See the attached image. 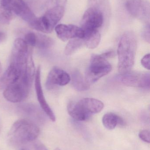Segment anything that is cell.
Masks as SVG:
<instances>
[{
  "label": "cell",
  "instance_id": "d4e9b609",
  "mask_svg": "<svg viewBox=\"0 0 150 150\" xmlns=\"http://www.w3.org/2000/svg\"><path fill=\"white\" fill-rule=\"evenodd\" d=\"M5 38H6V35H5V33L0 31V42L4 40Z\"/></svg>",
  "mask_w": 150,
  "mask_h": 150
},
{
  "label": "cell",
  "instance_id": "ba28073f",
  "mask_svg": "<svg viewBox=\"0 0 150 150\" xmlns=\"http://www.w3.org/2000/svg\"><path fill=\"white\" fill-rule=\"evenodd\" d=\"M150 76L149 73L129 72L121 75L120 79L123 84L128 86L149 88Z\"/></svg>",
  "mask_w": 150,
  "mask_h": 150
},
{
  "label": "cell",
  "instance_id": "8fae6325",
  "mask_svg": "<svg viewBox=\"0 0 150 150\" xmlns=\"http://www.w3.org/2000/svg\"><path fill=\"white\" fill-rule=\"evenodd\" d=\"M71 80L70 75L63 69L58 68H53L49 72L46 82V86L51 89L56 86H65Z\"/></svg>",
  "mask_w": 150,
  "mask_h": 150
},
{
  "label": "cell",
  "instance_id": "4316f807",
  "mask_svg": "<svg viewBox=\"0 0 150 150\" xmlns=\"http://www.w3.org/2000/svg\"><path fill=\"white\" fill-rule=\"evenodd\" d=\"M2 71V67L1 65V62H0V74H1V72Z\"/></svg>",
  "mask_w": 150,
  "mask_h": 150
},
{
  "label": "cell",
  "instance_id": "83f0119b",
  "mask_svg": "<svg viewBox=\"0 0 150 150\" xmlns=\"http://www.w3.org/2000/svg\"><path fill=\"white\" fill-rule=\"evenodd\" d=\"M55 150H60V149H58V148H57V149H55Z\"/></svg>",
  "mask_w": 150,
  "mask_h": 150
},
{
  "label": "cell",
  "instance_id": "30bf717a",
  "mask_svg": "<svg viewBox=\"0 0 150 150\" xmlns=\"http://www.w3.org/2000/svg\"><path fill=\"white\" fill-rule=\"evenodd\" d=\"M35 87L37 94V99L42 110L53 122L55 121L56 118L52 109L48 104L45 98L41 86V68L38 67L35 72Z\"/></svg>",
  "mask_w": 150,
  "mask_h": 150
},
{
  "label": "cell",
  "instance_id": "cb8c5ba5",
  "mask_svg": "<svg viewBox=\"0 0 150 150\" xmlns=\"http://www.w3.org/2000/svg\"><path fill=\"white\" fill-rule=\"evenodd\" d=\"M33 150H48L47 148L41 143L36 142L33 145Z\"/></svg>",
  "mask_w": 150,
  "mask_h": 150
},
{
  "label": "cell",
  "instance_id": "44dd1931",
  "mask_svg": "<svg viewBox=\"0 0 150 150\" xmlns=\"http://www.w3.org/2000/svg\"><path fill=\"white\" fill-rule=\"evenodd\" d=\"M139 137L141 140L145 142L150 143V132L149 130L144 129L139 132Z\"/></svg>",
  "mask_w": 150,
  "mask_h": 150
},
{
  "label": "cell",
  "instance_id": "d6986e66",
  "mask_svg": "<svg viewBox=\"0 0 150 150\" xmlns=\"http://www.w3.org/2000/svg\"><path fill=\"white\" fill-rule=\"evenodd\" d=\"M15 16L13 12L0 1V21L3 23H9Z\"/></svg>",
  "mask_w": 150,
  "mask_h": 150
},
{
  "label": "cell",
  "instance_id": "7c38bea8",
  "mask_svg": "<svg viewBox=\"0 0 150 150\" xmlns=\"http://www.w3.org/2000/svg\"><path fill=\"white\" fill-rule=\"evenodd\" d=\"M77 103L85 112L90 115L99 113L104 107L102 101L92 98H85L78 101Z\"/></svg>",
  "mask_w": 150,
  "mask_h": 150
},
{
  "label": "cell",
  "instance_id": "2e32d148",
  "mask_svg": "<svg viewBox=\"0 0 150 150\" xmlns=\"http://www.w3.org/2000/svg\"><path fill=\"white\" fill-rule=\"evenodd\" d=\"M54 41L52 38L43 34L35 33L33 47L41 49L50 48L54 45Z\"/></svg>",
  "mask_w": 150,
  "mask_h": 150
},
{
  "label": "cell",
  "instance_id": "4fadbf2b",
  "mask_svg": "<svg viewBox=\"0 0 150 150\" xmlns=\"http://www.w3.org/2000/svg\"><path fill=\"white\" fill-rule=\"evenodd\" d=\"M68 111L72 118L78 121L86 120L90 115L85 112L77 102L70 103L68 106Z\"/></svg>",
  "mask_w": 150,
  "mask_h": 150
},
{
  "label": "cell",
  "instance_id": "484cf974",
  "mask_svg": "<svg viewBox=\"0 0 150 150\" xmlns=\"http://www.w3.org/2000/svg\"><path fill=\"white\" fill-rule=\"evenodd\" d=\"M122 3V5L126 4L128 3L131 2L133 1H136V0H121Z\"/></svg>",
  "mask_w": 150,
  "mask_h": 150
},
{
  "label": "cell",
  "instance_id": "277c9868",
  "mask_svg": "<svg viewBox=\"0 0 150 150\" xmlns=\"http://www.w3.org/2000/svg\"><path fill=\"white\" fill-rule=\"evenodd\" d=\"M65 8L58 6L46 8L41 16L36 17L29 25L36 30L44 33H51L63 17Z\"/></svg>",
  "mask_w": 150,
  "mask_h": 150
},
{
  "label": "cell",
  "instance_id": "ffe728a7",
  "mask_svg": "<svg viewBox=\"0 0 150 150\" xmlns=\"http://www.w3.org/2000/svg\"><path fill=\"white\" fill-rule=\"evenodd\" d=\"M67 0H46L45 4V8L51 7L63 6L65 7L67 3Z\"/></svg>",
  "mask_w": 150,
  "mask_h": 150
},
{
  "label": "cell",
  "instance_id": "f1b7e54d",
  "mask_svg": "<svg viewBox=\"0 0 150 150\" xmlns=\"http://www.w3.org/2000/svg\"><path fill=\"white\" fill-rule=\"evenodd\" d=\"M21 150H28L26 149H22Z\"/></svg>",
  "mask_w": 150,
  "mask_h": 150
},
{
  "label": "cell",
  "instance_id": "8992f818",
  "mask_svg": "<svg viewBox=\"0 0 150 150\" xmlns=\"http://www.w3.org/2000/svg\"><path fill=\"white\" fill-rule=\"evenodd\" d=\"M32 83L23 78L8 85L3 92L4 98L13 103L22 102L28 97Z\"/></svg>",
  "mask_w": 150,
  "mask_h": 150
},
{
  "label": "cell",
  "instance_id": "ac0fdd59",
  "mask_svg": "<svg viewBox=\"0 0 150 150\" xmlns=\"http://www.w3.org/2000/svg\"><path fill=\"white\" fill-rule=\"evenodd\" d=\"M83 45H85V43L82 38H76L70 40L65 47V54L71 55Z\"/></svg>",
  "mask_w": 150,
  "mask_h": 150
},
{
  "label": "cell",
  "instance_id": "6da1fadb",
  "mask_svg": "<svg viewBox=\"0 0 150 150\" xmlns=\"http://www.w3.org/2000/svg\"><path fill=\"white\" fill-rule=\"evenodd\" d=\"M87 9L82 19L81 27L84 33L98 30L111 15L108 0H88Z\"/></svg>",
  "mask_w": 150,
  "mask_h": 150
},
{
  "label": "cell",
  "instance_id": "9a60e30c",
  "mask_svg": "<svg viewBox=\"0 0 150 150\" xmlns=\"http://www.w3.org/2000/svg\"><path fill=\"white\" fill-rule=\"evenodd\" d=\"M85 45L90 49H93L97 47L101 40V36L98 30L84 33L82 38Z\"/></svg>",
  "mask_w": 150,
  "mask_h": 150
},
{
  "label": "cell",
  "instance_id": "7a4b0ae2",
  "mask_svg": "<svg viewBox=\"0 0 150 150\" xmlns=\"http://www.w3.org/2000/svg\"><path fill=\"white\" fill-rule=\"evenodd\" d=\"M137 42L135 35L131 31L122 36L118 45V70L121 75L130 72L134 66Z\"/></svg>",
  "mask_w": 150,
  "mask_h": 150
},
{
  "label": "cell",
  "instance_id": "52a82bcc",
  "mask_svg": "<svg viewBox=\"0 0 150 150\" xmlns=\"http://www.w3.org/2000/svg\"><path fill=\"white\" fill-rule=\"evenodd\" d=\"M16 16L30 24L36 16L23 0H0Z\"/></svg>",
  "mask_w": 150,
  "mask_h": 150
},
{
  "label": "cell",
  "instance_id": "e0dca14e",
  "mask_svg": "<svg viewBox=\"0 0 150 150\" xmlns=\"http://www.w3.org/2000/svg\"><path fill=\"white\" fill-rule=\"evenodd\" d=\"M72 83L76 90L79 91H84L90 88L89 85L85 82L82 75L79 72L75 71L72 75Z\"/></svg>",
  "mask_w": 150,
  "mask_h": 150
},
{
  "label": "cell",
  "instance_id": "7402d4cb",
  "mask_svg": "<svg viewBox=\"0 0 150 150\" xmlns=\"http://www.w3.org/2000/svg\"><path fill=\"white\" fill-rule=\"evenodd\" d=\"M150 54H146L141 61V63L144 67L148 70H150Z\"/></svg>",
  "mask_w": 150,
  "mask_h": 150
},
{
  "label": "cell",
  "instance_id": "9c48e42d",
  "mask_svg": "<svg viewBox=\"0 0 150 150\" xmlns=\"http://www.w3.org/2000/svg\"><path fill=\"white\" fill-rule=\"evenodd\" d=\"M58 38L65 42L76 38H82L84 36V32L81 27L74 25H57L55 28Z\"/></svg>",
  "mask_w": 150,
  "mask_h": 150
},
{
  "label": "cell",
  "instance_id": "5bb4252c",
  "mask_svg": "<svg viewBox=\"0 0 150 150\" xmlns=\"http://www.w3.org/2000/svg\"><path fill=\"white\" fill-rule=\"evenodd\" d=\"M102 123L106 128L112 130L114 129L118 124L123 125L124 122L117 115L113 113H107L103 116Z\"/></svg>",
  "mask_w": 150,
  "mask_h": 150
},
{
  "label": "cell",
  "instance_id": "3957f363",
  "mask_svg": "<svg viewBox=\"0 0 150 150\" xmlns=\"http://www.w3.org/2000/svg\"><path fill=\"white\" fill-rule=\"evenodd\" d=\"M114 55V52L110 51L92 56L90 64L86 70L85 78L88 84L90 85V84L95 83L111 72L112 67L107 59L113 57Z\"/></svg>",
  "mask_w": 150,
  "mask_h": 150
},
{
  "label": "cell",
  "instance_id": "5b68a950",
  "mask_svg": "<svg viewBox=\"0 0 150 150\" xmlns=\"http://www.w3.org/2000/svg\"><path fill=\"white\" fill-rule=\"evenodd\" d=\"M39 129L34 123L26 120L16 121L10 130V138L19 144L30 142L35 140L39 134Z\"/></svg>",
  "mask_w": 150,
  "mask_h": 150
},
{
  "label": "cell",
  "instance_id": "603a6c76",
  "mask_svg": "<svg viewBox=\"0 0 150 150\" xmlns=\"http://www.w3.org/2000/svg\"><path fill=\"white\" fill-rule=\"evenodd\" d=\"M150 24H146L143 31L142 35L145 40L149 41L150 40Z\"/></svg>",
  "mask_w": 150,
  "mask_h": 150
}]
</instances>
